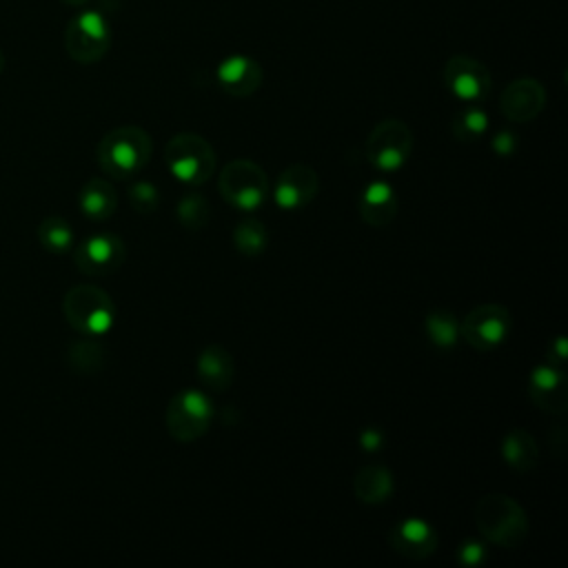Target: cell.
<instances>
[{
  "mask_svg": "<svg viewBox=\"0 0 568 568\" xmlns=\"http://www.w3.org/2000/svg\"><path fill=\"white\" fill-rule=\"evenodd\" d=\"M548 357H550V362H555V364H564L566 362V337L564 335H557V337H552V342L548 344Z\"/></svg>",
  "mask_w": 568,
  "mask_h": 568,
  "instance_id": "32",
  "label": "cell"
},
{
  "mask_svg": "<svg viewBox=\"0 0 568 568\" xmlns=\"http://www.w3.org/2000/svg\"><path fill=\"white\" fill-rule=\"evenodd\" d=\"M486 561V546L477 539H466L459 548H457V564L466 566V568H477Z\"/></svg>",
  "mask_w": 568,
  "mask_h": 568,
  "instance_id": "29",
  "label": "cell"
},
{
  "mask_svg": "<svg viewBox=\"0 0 568 568\" xmlns=\"http://www.w3.org/2000/svg\"><path fill=\"white\" fill-rule=\"evenodd\" d=\"M359 444L366 453H373V450H379L382 444H384V435L377 426H368L359 433Z\"/></svg>",
  "mask_w": 568,
  "mask_h": 568,
  "instance_id": "31",
  "label": "cell"
},
{
  "mask_svg": "<svg viewBox=\"0 0 568 568\" xmlns=\"http://www.w3.org/2000/svg\"><path fill=\"white\" fill-rule=\"evenodd\" d=\"M38 242L49 253L62 255V253H69L73 248L75 237H73L71 224L62 215H47L38 224Z\"/></svg>",
  "mask_w": 568,
  "mask_h": 568,
  "instance_id": "23",
  "label": "cell"
},
{
  "mask_svg": "<svg viewBox=\"0 0 568 568\" xmlns=\"http://www.w3.org/2000/svg\"><path fill=\"white\" fill-rule=\"evenodd\" d=\"M215 80L224 93L233 98H246L260 89L264 71L255 58L233 53L217 64Z\"/></svg>",
  "mask_w": 568,
  "mask_h": 568,
  "instance_id": "15",
  "label": "cell"
},
{
  "mask_svg": "<svg viewBox=\"0 0 568 568\" xmlns=\"http://www.w3.org/2000/svg\"><path fill=\"white\" fill-rule=\"evenodd\" d=\"M388 544L397 555L413 561H422L437 550L439 537L426 519L404 517L390 528Z\"/></svg>",
  "mask_w": 568,
  "mask_h": 568,
  "instance_id": "14",
  "label": "cell"
},
{
  "mask_svg": "<svg viewBox=\"0 0 568 568\" xmlns=\"http://www.w3.org/2000/svg\"><path fill=\"white\" fill-rule=\"evenodd\" d=\"M153 140L135 124H122L102 135L95 155L100 169L113 180H126L138 175L151 160Z\"/></svg>",
  "mask_w": 568,
  "mask_h": 568,
  "instance_id": "1",
  "label": "cell"
},
{
  "mask_svg": "<svg viewBox=\"0 0 568 568\" xmlns=\"http://www.w3.org/2000/svg\"><path fill=\"white\" fill-rule=\"evenodd\" d=\"M528 395L544 413H564L568 406L566 375L559 366L539 364L528 375Z\"/></svg>",
  "mask_w": 568,
  "mask_h": 568,
  "instance_id": "16",
  "label": "cell"
},
{
  "mask_svg": "<svg viewBox=\"0 0 568 568\" xmlns=\"http://www.w3.org/2000/svg\"><path fill=\"white\" fill-rule=\"evenodd\" d=\"M488 131V115L477 104L457 111L450 122V133L457 142H477Z\"/></svg>",
  "mask_w": 568,
  "mask_h": 568,
  "instance_id": "26",
  "label": "cell"
},
{
  "mask_svg": "<svg viewBox=\"0 0 568 568\" xmlns=\"http://www.w3.org/2000/svg\"><path fill=\"white\" fill-rule=\"evenodd\" d=\"M233 246L242 253V255H248V257H255L260 255L266 244H268V229L255 220V217H244L242 222L235 224L233 229Z\"/></svg>",
  "mask_w": 568,
  "mask_h": 568,
  "instance_id": "25",
  "label": "cell"
},
{
  "mask_svg": "<svg viewBox=\"0 0 568 568\" xmlns=\"http://www.w3.org/2000/svg\"><path fill=\"white\" fill-rule=\"evenodd\" d=\"M164 162L173 178L197 186L209 182L215 171V149L200 133L182 131L166 142Z\"/></svg>",
  "mask_w": 568,
  "mask_h": 568,
  "instance_id": "4",
  "label": "cell"
},
{
  "mask_svg": "<svg viewBox=\"0 0 568 568\" xmlns=\"http://www.w3.org/2000/svg\"><path fill=\"white\" fill-rule=\"evenodd\" d=\"M493 151L497 155H510L515 149H517V135L510 133V131H499L495 138H493Z\"/></svg>",
  "mask_w": 568,
  "mask_h": 568,
  "instance_id": "30",
  "label": "cell"
},
{
  "mask_svg": "<svg viewBox=\"0 0 568 568\" xmlns=\"http://www.w3.org/2000/svg\"><path fill=\"white\" fill-rule=\"evenodd\" d=\"M475 526L486 541L506 550H515L528 537L524 508L504 493H490L477 501Z\"/></svg>",
  "mask_w": 568,
  "mask_h": 568,
  "instance_id": "2",
  "label": "cell"
},
{
  "mask_svg": "<svg viewBox=\"0 0 568 568\" xmlns=\"http://www.w3.org/2000/svg\"><path fill=\"white\" fill-rule=\"evenodd\" d=\"M320 191V175L304 162L288 164L275 182V202L284 211L304 209Z\"/></svg>",
  "mask_w": 568,
  "mask_h": 568,
  "instance_id": "13",
  "label": "cell"
},
{
  "mask_svg": "<svg viewBox=\"0 0 568 568\" xmlns=\"http://www.w3.org/2000/svg\"><path fill=\"white\" fill-rule=\"evenodd\" d=\"M126 260V244L115 233H95L73 248V262L89 277L115 273Z\"/></svg>",
  "mask_w": 568,
  "mask_h": 568,
  "instance_id": "11",
  "label": "cell"
},
{
  "mask_svg": "<svg viewBox=\"0 0 568 568\" xmlns=\"http://www.w3.org/2000/svg\"><path fill=\"white\" fill-rule=\"evenodd\" d=\"M2 71H4V55H2V51H0V75H2Z\"/></svg>",
  "mask_w": 568,
  "mask_h": 568,
  "instance_id": "34",
  "label": "cell"
},
{
  "mask_svg": "<svg viewBox=\"0 0 568 568\" xmlns=\"http://www.w3.org/2000/svg\"><path fill=\"white\" fill-rule=\"evenodd\" d=\"M129 204L138 213H153L158 209V204H160L158 186L146 182V180H135L129 186Z\"/></svg>",
  "mask_w": 568,
  "mask_h": 568,
  "instance_id": "28",
  "label": "cell"
},
{
  "mask_svg": "<svg viewBox=\"0 0 568 568\" xmlns=\"http://www.w3.org/2000/svg\"><path fill=\"white\" fill-rule=\"evenodd\" d=\"M78 204L89 220L93 222L109 220L118 209L115 186L106 178H89L80 189Z\"/></svg>",
  "mask_w": 568,
  "mask_h": 568,
  "instance_id": "19",
  "label": "cell"
},
{
  "mask_svg": "<svg viewBox=\"0 0 568 568\" xmlns=\"http://www.w3.org/2000/svg\"><path fill=\"white\" fill-rule=\"evenodd\" d=\"M353 493L364 504H382L393 495V473L384 464H364L353 477Z\"/></svg>",
  "mask_w": 568,
  "mask_h": 568,
  "instance_id": "20",
  "label": "cell"
},
{
  "mask_svg": "<svg viewBox=\"0 0 568 568\" xmlns=\"http://www.w3.org/2000/svg\"><path fill=\"white\" fill-rule=\"evenodd\" d=\"M62 2L69 7H84L89 0H62Z\"/></svg>",
  "mask_w": 568,
  "mask_h": 568,
  "instance_id": "33",
  "label": "cell"
},
{
  "mask_svg": "<svg viewBox=\"0 0 568 568\" xmlns=\"http://www.w3.org/2000/svg\"><path fill=\"white\" fill-rule=\"evenodd\" d=\"M67 364L80 375H93L104 364V346L95 337L82 335L69 346Z\"/></svg>",
  "mask_w": 568,
  "mask_h": 568,
  "instance_id": "22",
  "label": "cell"
},
{
  "mask_svg": "<svg viewBox=\"0 0 568 568\" xmlns=\"http://www.w3.org/2000/svg\"><path fill=\"white\" fill-rule=\"evenodd\" d=\"M442 80H444V87L450 91V95L468 104L484 102L493 89V80L486 64L464 53L450 55L444 62Z\"/></svg>",
  "mask_w": 568,
  "mask_h": 568,
  "instance_id": "10",
  "label": "cell"
},
{
  "mask_svg": "<svg viewBox=\"0 0 568 568\" xmlns=\"http://www.w3.org/2000/svg\"><path fill=\"white\" fill-rule=\"evenodd\" d=\"M62 313L80 335L100 337L115 322V304L111 295L95 284H75L62 297Z\"/></svg>",
  "mask_w": 568,
  "mask_h": 568,
  "instance_id": "3",
  "label": "cell"
},
{
  "mask_svg": "<svg viewBox=\"0 0 568 568\" xmlns=\"http://www.w3.org/2000/svg\"><path fill=\"white\" fill-rule=\"evenodd\" d=\"M195 371L200 382L215 393H222L231 386L233 375H235V364L231 353L220 346V344H209L206 348L200 351L195 359Z\"/></svg>",
  "mask_w": 568,
  "mask_h": 568,
  "instance_id": "18",
  "label": "cell"
},
{
  "mask_svg": "<svg viewBox=\"0 0 568 568\" xmlns=\"http://www.w3.org/2000/svg\"><path fill=\"white\" fill-rule=\"evenodd\" d=\"M513 331V317L506 306L497 302L477 304L459 322V337L479 353L495 351Z\"/></svg>",
  "mask_w": 568,
  "mask_h": 568,
  "instance_id": "8",
  "label": "cell"
},
{
  "mask_svg": "<svg viewBox=\"0 0 568 568\" xmlns=\"http://www.w3.org/2000/svg\"><path fill=\"white\" fill-rule=\"evenodd\" d=\"M359 217L375 229L388 226L397 215V195L386 180H373L366 184L357 200Z\"/></svg>",
  "mask_w": 568,
  "mask_h": 568,
  "instance_id": "17",
  "label": "cell"
},
{
  "mask_svg": "<svg viewBox=\"0 0 568 568\" xmlns=\"http://www.w3.org/2000/svg\"><path fill=\"white\" fill-rule=\"evenodd\" d=\"M413 153V131L397 118L377 122L366 138V158L379 171H397Z\"/></svg>",
  "mask_w": 568,
  "mask_h": 568,
  "instance_id": "9",
  "label": "cell"
},
{
  "mask_svg": "<svg viewBox=\"0 0 568 568\" xmlns=\"http://www.w3.org/2000/svg\"><path fill=\"white\" fill-rule=\"evenodd\" d=\"M499 450H501L504 462L517 473H528L539 462V446H537L535 437L524 428H513L501 439Z\"/></svg>",
  "mask_w": 568,
  "mask_h": 568,
  "instance_id": "21",
  "label": "cell"
},
{
  "mask_svg": "<svg viewBox=\"0 0 568 568\" xmlns=\"http://www.w3.org/2000/svg\"><path fill=\"white\" fill-rule=\"evenodd\" d=\"M175 217L178 222L189 229V231H200L206 226L211 211H209V202L204 195L200 193H186L178 200L175 204Z\"/></svg>",
  "mask_w": 568,
  "mask_h": 568,
  "instance_id": "27",
  "label": "cell"
},
{
  "mask_svg": "<svg viewBox=\"0 0 568 568\" xmlns=\"http://www.w3.org/2000/svg\"><path fill=\"white\" fill-rule=\"evenodd\" d=\"M546 106V89L535 78H517L499 93V111L508 122L526 124Z\"/></svg>",
  "mask_w": 568,
  "mask_h": 568,
  "instance_id": "12",
  "label": "cell"
},
{
  "mask_svg": "<svg viewBox=\"0 0 568 568\" xmlns=\"http://www.w3.org/2000/svg\"><path fill=\"white\" fill-rule=\"evenodd\" d=\"M111 47V29L100 11H82L73 16L64 29V49L71 60L93 64L106 55Z\"/></svg>",
  "mask_w": 568,
  "mask_h": 568,
  "instance_id": "7",
  "label": "cell"
},
{
  "mask_svg": "<svg viewBox=\"0 0 568 568\" xmlns=\"http://www.w3.org/2000/svg\"><path fill=\"white\" fill-rule=\"evenodd\" d=\"M217 189L226 204L240 211H255L266 202L268 175L257 162L235 158L220 171Z\"/></svg>",
  "mask_w": 568,
  "mask_h": 568,
  "instance_id": "5",
  "label": "cell"
},
{
  "mask_svg": "<svg viewBox=\"0 0 568 568\" xmlns=\"http://www.w3.org/2000/svg\"><path fill=\"white\" fill-rule=\"evenodd\" d=\"M424 331L437 348H453L459 339V320L450 311H433L424 317Z\"/></svg>",
  "mask_w": 568,
  "mask_h": 568,
  "instance_id": "24",
  "label": "cell"
},
{
  "mask_svg": "<svg viewBox=\"0 0 568 568\" xmlns=\"http://www.w3.org/2000/svg\"><path fill=\"white\" fill-rule=\"evenodd\" d=\"M213 402L206 393L195 388L178 390L166 406V430L175 442L191 444L200 439L213 422Z\"/></svg>",
  "mask_w": 568,
  "mask_h": 568,
  "instance_id": "6",
  "label": "cell"
}]
</instances>
